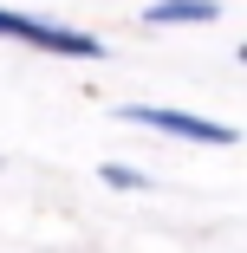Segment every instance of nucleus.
I'll return each instance as SVG.
<instances>
[{
	"label": "nucleus",
	"mask_w": 247,
	"mask_h": 253,
	"mask_svg": "<svg viewBox=\"0 0 247 253\" xmlns=\"http://www.w3.org/2000/svg\"><path fill=\"white\" fill-rule=\"evenodd\" d=\"M0 39H20V45H39V52H59V59H104V45L78 26H59V20H33V13H13L0 7Z\"/></svg>",
	"instance_id": "obj_1"
},
{
	"label": "nucleus",
	"mask_w": 247,
	"mask_h": 253,
	"mask_svg": "<svg viewBox=\"0 0 247 253\" xmlns=\"http://www.w3.org/2000/svg\"><path fill=\"white\" fill-rule=\"evenodd\" d=\"M117 117H124V124H137V130H163V136H182V143H215V149H228V143H234V124H215V117H189V111H163V104H124Z\"/></svg>",
	"instance_id": "obj_2"
},
{
	"label": "nucleus",
	"mask_w": 247,
	"mask_h": 253,
	"mask_svg": "<svg viewBox=\"0 0 247 253\" xmlns=\"http://www.w3.org/2000/svg\"><path fill=\"white\" fill-rule=\"evenodd\" d=\"M221 7L215 0H156V7H143V26H208Z\"/></svg>",
	"instance_id": "obj_3"
},
{
	"label": "nucleus",
	"mask_w": 247,
	"mask_h": 253,
	"mask_svg": "<svg viewBox=\"0 0 247 253\" xmlns=\"http://www.w3.org/2000/svg\"><path fill=\"white\" fill-rule=\"evenodd\" d=\"M104 188H130L137 195V188H150V175H137L130 163H104Z\"/></svg>",
	"instance_id": "obj_4"
},
{
	"label": "nucleus",
	"mask_w": 247,
	"mask_h": 253,
	"mask_svg": "<svg viewBox=\"0 0 247 253\" xmlns=\"http://www.w3.org/2000/svg\"><path fill=\"white\" fill-rule=\"evenodd\" d=\"M241 65H247V45H241Z\"/></svg>",
	"instance_id": "obj_5"
}]
</instances>
